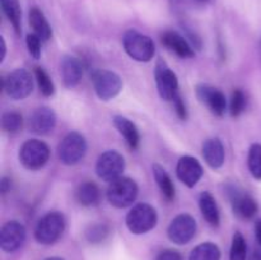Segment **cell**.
I'll return each instance as SVG.
<instances>
[{"label":"cell","instance_id":"7c38bea8","mask_svg":"<svg viewBox=\"0 0 261 260\" xmlns=\"http://www.w3.org/2000/svg\"><path fill=\"white\" fill-rule=\"evenodd\" d=\"M196 96L201 103L211 110L212 114L222 116L226 112V97L216 87L209 84H199L196 87Z\"/></svg>","mask_w":261,"mask_h":260},{"label":"cell","instance_id":"7a4b0ae2","mask_svg":"<svg viewBox=\"0 0 261 260\" xmlns=\"http://www.w3.org/2000/svg\"><path fill=\"white\" fill-rule=\"evenodd\" d=\"M138 196V185L129 177H119L110 183L107 189V199L115 208H127Z\"/></svg>","mask_w":261,"mask_h":260},{"label":"cell","instance_id":"52a82bcc","mask_svg":"<svg viewBox=\"0 0 261 260\" xmlns=\"http://www.w3.org/2000/svg\"><path fill=\"white\" fill-rule=\"evenodd\" d=\"M4 91L8 97L13 99H23L31 94L33 89V81L25 69H15L4 79Z\"/></svg>","mask_w":261,"mask_h":260},{"label":"cell","instance_id":"9a60e30c","mask_svg":"<svg viewBox=\"0 0 261 260\" xmlns=\"http://www.w3.org/2000/svg\"><path fill=\"white\" fill-rule=\"evenodd\" d=\"M56 125V115L50 107H40L35 110L30 117V127L33 133L46 135L54 130Z\"/></svg>","mask_w":261,"mask_h":260},{"label":"cell","instance_id":"4fadbf2b","mask_svg":"<svg viewBox=\"0 0 261 260\" xmlns=\"http://www.w3.org/2000/svg\"><path fill=\"white\" fill-rule=\"evenodd\" d=\"M25 240V228L17 221H10L3 226L0 232V246L4 251L12 252L19 249Z\"/></svg>","mask_w":261,"mask_h":260},{"label":"cell","instance_id":"277c9868","mask_svg":"<svg viewBox=\"0 0 261 260\" xmlns=\"http://www.w3.org/2000/svg\"><path fill=\"white\" fill-rule=\"evenodd\" d=\"M157 224V212L152 205L145 203L137 204L126 216V226L130 232L142 235L154 228Z\"/></svg>","mask_w":261,"mask_h":260},{"label":"cell","instance_id":"e0dca14e","mask_svg":"<svg viewBox=\"0 0 261 260\" xmlns=\"http://www.w3.org/2000/svg\"><path fill=\"white\" fill-rule=\"evenodd\" d=\"M161 40H162V43L168 50L175 53L180 58L186 59L194 56V50L190 43L185 40V37H182L180 33L175 32V31H166Z\"/></svg>","mask_w":261,"mask_h":260},{"label":"cell","instance_id":"2e32d148","mask_svg":"<svg viewBox=\"0 0 261 260\" xmlns=\"http://www.w3.org/2000/svg\"><path fill=\"white\" fill-rule=\"evenodd\" d=\"M60 74L65 87L73 88L81 82L83 75V66L78 59L66 55L60 61Z\"/></svg>","mask_w":261,"mask_h":260},{"label":"cell","instance_id":"ba28073f","mask_svg":"<svg viewBox=\"0 0 261 260\" xmlns=\"http://www.w3.org/2000/svg\"><path fill=\"white\" fill-rule=\"evenodd\" d=\"M125 170V160L116 150H107L102 153L96 163V172L99 178L112 183L121 177Z\"/></svg>","mask_w":261,"mask_h":260},{"label":"cell","instance_id":"f1b7e54d","mask_svg":"<svg viewBox=\"0 0 261 260\" xmlns=\"http://www.w3.org/2000/svg\"><path fill=\"white\" fill-rule=\"evenodd\" d=\"M35 76L36 81H37L38 88L40 92L46 97H50L55 93V86H54V82L51 81L50 76L47 75L45 70L42 68H35Z\"/></svg>","mask_w":261,"mask_h":260},{"label":"cell","instance_id":"cb8c5ba5","mask_svg":"<svg viewBox=\"0 0 261 260\" xmlns=\"http://www.w3.org/2000/svg\"><path fill=\"white\" fill-rule=\"evenodd\" d=\"M153 176H154V180L157 183L158 188H160L161 193L165 196L167 200H172L175 198V186H173L171 177L168 176V173L166 172L165 168L160 165H153Z\"/></svg>","mask_w":261,"mask_h":260},{"label":"cell","instance_id":"83f0119b","mask_svg":"<svg viewBox=\"0 0 261 260\" xmlns=\"http://www.w3.org/2000/svg\"><path fill=\"white\" fill-rule=\"evenodd\" d=\"M247 165L251 175L256 180H261V144H252L249 150Z\"/></svg>","mask_w":261,"mask_h":260},{"label":"cell","instance_id":"60d3db41","mask_svg":"<svg viewBox=\"0 0 261 260\" xmlns=\"http://www.w3.org/2000/svg\"><path fill=\"white\" fill-rule=\"evenodd\" d=\"M195 2H199V3H206V2H211V0H195Z\"/></svg>","mask_w":261,"mask_h":260},{"label":"cell","instance_id":"d6986e66","mask_svg":"<svg viewBox=\"0 0 261 260\" xmlns=\"http://www.w3.org/2000/svg\"><path fill=\"white\" fill-rule=\"evenodd\" d=\"M203 157L212 168L222 167L224 163V147L218 138H212L204 143Z\"/></svg>","mask_w":261,"mask_h":260},{"label":"cell","instance_id":"d6a6232c","mask_svg":"<svg viewBox=\"0 0 261 260\" xmlns=\"http://www.w3.org/2000/svg\"><path fill=\"white\" fill-rule=\"evenodd\" d=\"M27 48L28 53L31 54V56H33L35 59H38L41 55V38L38 37L35 33H31V35H27Z\"/></svg>","mask_w":261,"mask_h":260},{"label":"cell","instance_id":"1f68e13d","mask_svg":"<svg viewBox=\"0 0 261 260\" xmlns=\"http://www.w3.org/2000/svg\"><path fill=\"white\" fill-rule=\"evenodd\" d=\"M246 109V96L241 89H236L232 93L231 98V106H229V111H231L232 116L237 117L242 114Z\"/></svg>","mask_w":261,"mask_h":260},{"label":"cell","instance_id":"5b68a950","mask_svg":"<svg viewBox=\"0 0 261 260\" xmlns=\"http://www.w3.org/2000/svg\"><path fill=\"white\" fill-rule=\"evenodd\" d=\"M87 152L86 138L81 133L71 132L61 140L58 147V155L64 165L73 166L83 160Z\"/></svg>","mask_w":261,"mask_h":260},{"label":"cell","instance_id":"4316f807","mask_svg":"<svg viewBox=\"0 0 261 260\" xmlns=\"http://www.w3.org/2000/svg\"><path fill=\"white\" fill-rule=\"evenodd\" d=\"M2 127L4 132L15 134L23 127V117L18 112H5L2 117Z\"/></svg>","mask_w":261,"mask_h":260},{"label":"cell","instance_id":"30bf717a","mask_svg":"<svg viewBox=\"0 0 261 260\" xmlns=\"http://www.w3.org/2000/svg\"><path fill=\"white\" fill-rule=\"evenodd\" d=\"M154 76L161 98L165 99V101H173L175 97L178 94L177 76L162 59L157 61Z\"/></svg>","mask_w":261,"mask_h":260},{"label":"cell","instance_id":"836d02e7","mask_svg":"<svg viewBox=\"0 0 261 260\" xmlns=\"http://www.w3.org/2000/svg\"><path fill=\"white\" fill-rule=\"evenodd\" d=\"M173 105H175V110L177 116L180 117L181 120H185L186 116H188V111H186V106L185 103H184V99L181 98L180 94H177V96L175 97V99H173Z\"/></svg>","mask_w":261,"mask_h":260},{"label":"cell","instance_id":"8992f818","mask_svg":"<svg viewBox=\"0 0 261 260\" xmlns=\"http://www.w3.org/2000/svg\"><path fill=\"white\" fill-rule=\"evenodd\" d=\"M50 149L47 144L37 139H30L23 143L19 150L20 163L28 170H40L47 163Z\"/></svg>","mask_w":261,"mask_h":260},{"label":"cell","instance_id":"5bb4252c","mask_svg":"<svg viewBox=\"0 0 261 260\" xmlns=\"http://www.w3.org/2000/svg\"><path fill=\"white\" fill-rule=\"evenodd\" d=\"M176 172L181 183L185 184L188 188H194L203 176V167L196 158L184 155L178 161Z\"/></svg>","mask_w":261,"mask_h":260},{"label":"cell","instance_id":"6da1fadb","mask_svg":"<svg viewBox=\"0 0 261 260\" xmlns=\"http://www.w3.org/2000/svg\"><path fill=\"white\" fill-rule=\"evenodd\" d=\"M124 48L130 58L140 63L150 61L154 56V43L152 38L135 30H129L125 33Z\"/></svg>","mask_w":261,"mask_h":260},{"label":"cell","instance_id":"8fae6325","mask_svg":"<svg viewBox=\"0 0 261 260\" xmlns=\"http://www.w3.org/2000/svg\"><path fill=\"white\" fill-rule=\"evenodd\" d=\"M196 232V222L190 214H180L168 226L167 233L172 242L177 245L188 244Z\"/></svg>","mask_w":261,"mask_h":260},{"label":"cell","instance_id":"f35d334b","mask_svg":"<svg viewBox=\"0 0 261 260\" xmlns=\"http://www.w3.org/2000/svg\"><path fill=\"white\" fill-rule=\"evenodd\" d=\"M2 56H0V61H3L4 60V58H5V51H7V48H5V42H4V38L2 37Z\"/></svg>","mask_w":261,"mask_h":260},{"label":"cell","instance_id":"ffe728a7","mask_svg":"<svg viewBox=\"0 0 261 260\" xmlns=\"http://www.w3.org/2000/svg\"><path fill=\"white\" fill-rule=\"evenodd\" d=\"M199 206H200V211L203 217L205 218V221L208 222L211 226L217 227L219 224V209L218 205L216 203V199L208 191H204L199 196Z\"/></svg>","mask_w":261,"mask_h":260},{"label":"cell","instance_id":"484cf974","mask_svg":"<svg viewBox=\"0 0 261 260\" xmlns=\"http://www.w3.org/2000/svg\"><path fill=\"white\" fill-rule=\"evenodd\" d=\"M221 251L218 246L212 242H204L191 251L189 260H219Z\"/></svg>","mask_w":261,"mask_h":260},{"label":"cell","instance_id":"7402d4cb","mask_svg":"<svg viewBox=\"0 0 261 260\" xmlns=\"http://www.w3.org/2000/svg\"><path fill=\"white\" fill-rule=\"evenodd\" d=\"M30 24L35 35H37L41 41H48L53 36V31H51L47 19L38 8L35 7L30 10Z\"/></svg>","mask_w":261,"mask_h":260},{"label":"cell","instance_id":"d590c367","mask_svg":"<svg viewBox=\"0 0 261 260\" xmlns=\"http://www.w3.org/2000/svg\"><path fill=\"white\" fill-rule=\"evenodd\" d=\"M10 190V180L9 178L4 177L2 180V191L3 193H7V191Z\"/></svg>","mask_w":261,"mask_h":260},{"label":"cell","instance_id":"d4e9b609","mask_svg":"<svg viewBox=\"0 0 261 260\" xmlns=\"http://www.w3.org/2000/svg\"><path fill=\"white\" fill-rule=\"evenodd\" d=\"M2 9L7 15L8 20L12 23L15 32L20 33V24H22V9H20L19 0H0Z\"/></svg>","mask_w":261,"mask_h":260},{"label":"cell","instance_id":"74e56055","mask_svg":"<svg viewBox=\"0 0 261 260\" xmlns=\"http://www.w3.org/2000/svg\"><path fill=\"white\" fill-rule=\"evenodd\" d=\"M250 260H261V251H260V250H256V251L252 252Z\"/></svg>","mask_w":261,"mask_h":260},{"label":"cell","instance_id":"9c48e42d","mask_svg":"<svg viewBox=\"0 0 261 260\" xmlns=\"http://www.w3.org/2000/svg\"><path fill=\"white\" fill-rule=\"evenodd\" d=\"M94 91L102 101L116 97L122 89V81L116 73L110 70H97L92 75Z\"/></svg>","mask_w":261,"mask_h":260},{"label":"cell","instance_id":"3957f363","mask_svg":"<svg viewBox=\"0 0 261 260\" xmlns=\"http://www.w3.org/2000/svg\"><path fill=\"white\" fill-rule=\"evenodd\" d=\"M65 228V219L59 212H50L37 222L35 237L40 244L51 245L58 241Z\"/></svg>","mask_w":261,"mask_h":260},{"label":"cell","instance_id":"8d00e7d4","mask_svg":"<svg viewBox=\"0 0 261 260\" xmlns=\"http://www.w3.org/2000/svg\"><path fill=\"white\" fill-rule=\"evenodd\" d=\"M255 235H256L257 242L261 245V219L256 222V226H255Z\"/></svg>","mask_w":261,"mask_h":260},{"label":"cell","instance_id":"ab89813d","mask_svg":"<svg viewBox=\"0 0 261 260\" xmlns=\"http://www.w3.org/2000/svg\"><path fill=\"white\" fill-rule=\"evenodd\" d=\"M46 260H63V259H60V257H48V259Z\"/></svg>","mask_w":261,"mask_h":260},{"label":"cell","instance_id":"44dd1931","mask_svg":"<svg viewBox=\"0 0 261 260\" xmlns=\"http://www.w3.org/2000/svg\"><path fill=\"white\" fill-rule=\"evenodd\" d=\"M114 125L119 130L120 134L125 138V140H126V143L132 149H137L139 147V132H138L137 126L129 119L124 116H115Z\"/></svg>","mask_w":261,"mask_h":260},{"label":"cell","instance_id":"4dcf8cb0","mask_svg":"<svg viewBox=\"0 0 261 260\" xmlns=\"http://www.w3.org/2000/svg\"><path fill=\"white\" fill-rule=\"evenodd\" d=\"M109 235V227L103 223H94L91 224L86 229V239L91 244H98L102 242Z\"/></svg>","mask_w":261,"mask_h":260},{"label":"cell","instance_id":"e575fe53","mask_svg":"<svg viewBox=\"0 0 261 260\" xmlns=\"http://www.w3.org/2000/svg\"><path fill=\"white\" fill-rule=\"evenodd\" d=\"M157 260H182V257L175 250H165L158 255Z\"/></svg>","mask_w":261,"mask_h":260},{"label":"cell","instance_id":"603a6c76","mask_svg":"<svg viewBox=\"0 0 261 260\" xmlns=\"http://www.w3.org/2000/svg\"><path fill=\"white\" fill-rule=\"evenodd\" d=\"M75 199L83 206L96 205L99 201V189L94 183H83L76 189Z\"/></svg>","mask_w":261,"mask_h":260},{"label":"cell","instance_id":"ac0fdd59","mask_svg":"<svg viewBox=\"0 0 261 260\" xmlns=\"http://www.w3.org/2000/svg\"><path fill=\"white\" fill-rule=\"evenodd\" d=\"M232 206L234 214L241 219L254 218L259 211L256 200L247 194H236L232 199Z\"/></svg>","mask_w":261,"mask_h":260},{"label":"cell","instance_id":"f546056e","mask_svg":"<svg viewBox=\"0 0 261 260\" xmlns=\"http://www.w3.org/2000/svg\"><path fill=\"white\" fill-rule=\"evenodd\" d=\"M247 256V246L244 236L240 232L233 235L231 246V254H229V260H246Z\"/></svg>","mask_w":261,"mask_h":260}]
</instances>
